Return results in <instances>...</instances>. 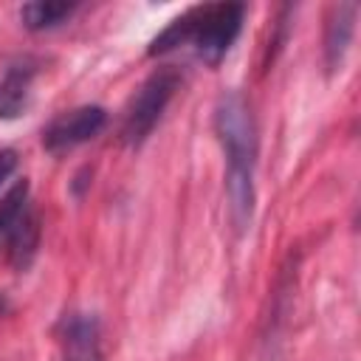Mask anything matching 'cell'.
I'll use <instances>...</instances> for the list:
<instances>
[{
	"label": "cell",
	"instance_id": "cell-1",
	"mask_svg": "<svg viewBox=\"0 0 361 361\" xmlns=\"http://www.w3.org/2000/svg\"><path fill=\"white\" fill-rule=\"evenodd\" d=\"M214 133L226 152V192L228 212L237 231H245L254 214V166H257V127L251 107L240 90H228L214 107Z\"/></svg>",
	"mask_w": 361,
	"mask_h": 361
},
{
	"label": "cell",
	"instance_id": "cell-2",
	"mask_svg": "<svg viewBox=\"0 0 361 361\" xmlns=\"http://www.w3.org/2000/svg\"><path fill=\"white\" fill-rule=\"evenodd\" d=\"M245 20V6L243 3H206L195 6L186 14L175 17L152 42H149V56H164L180 45H192L195 54L206 65H220L234 39L240 37Z\"/></svg>",
	"mask_w": 361,
	"mask_h": 361
},
{
	"label": "cell",
	"instance_id": "cell-3",
	"mask_svg": "<svg viewBox=\"0 0 361 361\" xmlns=\"http://www.w3.org/2000/svg\"><path fill=\"white\" fill-rule=\"evenodd\" d=\"M178 87H180V71L175 65L155 68L138 85V90L130 96V102L124 107V118H121V141L130 149H138L152 135L155 124L161 121V116Z\"/></svg>",
	"mask_w": 361,
	"mask_h": 361
},
{
	"label": "cell",
	"instance_id": "cell-4",
	"mask_svg": "<svg viewBox=\"0 0 361 361\" xmlns=\"http://www.w3.org/2000/svg\"><path fill=\"white\" fill-rule=\"evenodd\" d=\"M107 124V110L102 104H82L56 116L42 130V147L48 152H68L90 138H96Z\"/></svg>",
	"mask_w": 361,
	"mask_h": 361
},
{
	"label": "cell",
	"instance_id": "cell-5",
	"mask_svg": "<svg viewBox=\"0 0 361 361\" xmlns=\"http://www.w3.org/2000/svg\"><path fill=\"white\" fill-rule=\"evenodd\" d=\"M56 336H59L62 361H104L99 319L93 313H87V310L65 313Z\"/></svg>",
	"mask_w": 361,
	"mask_h": 361
},
{
	"label": "cell",
	"instance_id": "cell-6",
	"mask_svg": "<svg viewBox=\"0 0 361 361\" xmlns=\"http://www.w3.org/2000/svg\"><path fill=\"white\" fill-rule=\"evenodd\" d=\"M37 73H39V62L34 56H17L6 65L0 76V118L3 121L20 118L25 113Z\"/></svg>",
	"mask_w": 361,
	"mask_h": 361
},
{
	"label": "cell",
	"instance_id": "cell-7",
	"mask_svg": "<svg viewBox=\"0 0 361 361\" xmlns=\"http://www.w3.org/2000/svg\"><path fill=\"white\" fill-rule=\"evenodd\" d=\"M355 14H358L355 3H336L327 14V25H324V68H327V73H336L344 65V56L353 42V31H355Z\"/></svg>",
	"mask_w": 361,
	"mask_h": 361
},
{
	"label": "cell",
	"instance_id": "cell-8",
	"mask_svg": "<svg viewBox=\"0 0 361 361\" xmlns=\"http://www.w3.org/2000/svg\"><path fill=\"white\" fill-rule=\"evenodd\" d=\"M6 245H8V265L17 274H25L39 248V217L31 209V203H25V209L11 223L6 234Z\"/></svg>",
	"mask_w": 361,
	"mask_h": 361
},
{
	"label": "cell",
	"instance_id": "cell-9",
	"mask_svg": "<svg viewBox=\"0 0 361 361\" xmlns=\"http://www.w3.org/2000/svg\"><path fill=\"white\" fill-rule=\"evenodd\" d=\"M73 11H76V3L34 0V3H23L20 20H23V25L28 31H48V28H56V25L68 23Z\"/></svg>",
	"mask_w": 361,
	"mask_h": 361
},
{
	"label": "cell",
	"instance_id": "cell-10",
	"mask_svg": "<svg viewBox=\"0 0 361 361\" xmlns=\"http://www.w3.org/2000/svg\"><path fill=\"white\" fill-rule=\"evenodd\" d=\"M25 203H28V180L23 178V180H17V183L6 192V197L0 200V240H6L11 223H14L17 214L25 209Z\"/></svg>",
	"mask_w": 361,
	"mask_h": 361
},
{
	"label": "cell",
	"instance_id": "cell-11",
	"mask_svg": "<svg viewBox=\"0 0 361 361\" xmlns=\"http://www.w3.org/2000/svg\"><path fill=\"white\" fill-rule=\"evenodd\" d=\"M17 149H11V147H6V149H0V186L11 178V172L17 169Z\"/></svg>",
	"mask_w": 361,
	"mask_h": 361
}]
</instances>
